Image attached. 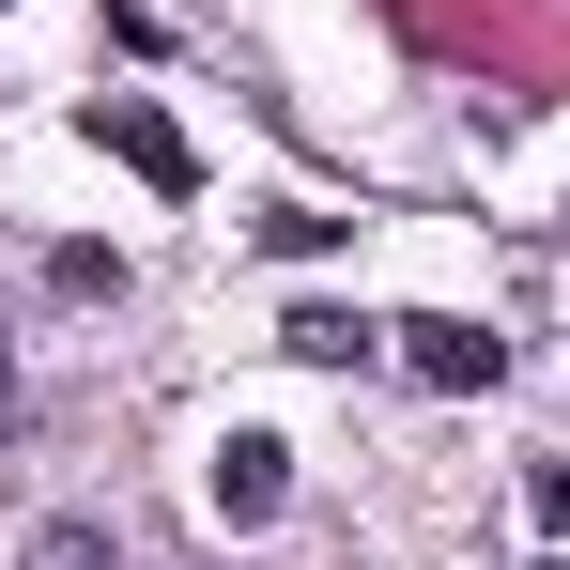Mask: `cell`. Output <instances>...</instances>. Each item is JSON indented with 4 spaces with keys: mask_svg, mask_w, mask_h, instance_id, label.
<instances>
[{
    "mask_svg": "<svg viewBox=\"0 0 570 570\" xmlns=\"http://www.w3.org/2000/svg\"><path fill=\"white\" fill-rule=\"evenodd\" d=\"M94 139H108V155H124V170H139L155 200H186V186H200L186 124H170V108H139V94H94Z\"/></svg>",
    "mask_w": 570,
    "mask_h": 570,
    "instance_id": "6da1fadb",
    "label": "cell"
},
{
    "mask_svg": "<svg viewBox=\"0 0 570 570\" xmlns=\"http://www.w3.org/2000/svg\"><path fill=\"white\" fill-rule=\"evenodd\" d=\"M401 371L463 401V385H509V340H493V324H463V308H432V324H401Z\"/></svg>",
    "mask_w": 570,
    "mask_h": 570,
    "instance_id": "7a4b0ae2",
    "label": "cell"
},
{
    "mask_svg": "<svg viewBox=\"0 0 570 570\" xmlns=\"http://www.w3.org/2000/svg\"><path fill=\"white\" fill-rule=\"evenodd\" d=\"M200 493H216V524H278V509H293V448H278V432H232Z\"/></svg>",
    "mask_w": 570,
    "mask_h": 570,
    "instance_id": "3957f363",
    "label": "cell"
},
{
    "mask_svg": "<svg viewBox=\"0 0 570 570\" xmlns=\"http://www.w3.org/2000/svg\"><path fill=\"white\" fill-rule=\"evenodd\" d=\"M16 570H124V556H108V524H94V509H47V524H31V556H16Z\"/></svg>",
    "mask_w": 570,
    "mask_h": 570,
    "instance_id": "277c9868",
    "label": "cell"
},
{
    "mask_svg": "<svg viewBox=\"0 0 570 570\" xmlns=\"http://www.w3.org/2000/svg\"><path fill=\"white\" fill-rule=\"evenodd\" d=\"M278 340H293V355H308V371H355V355H371V324H355V308H293Z\"/></svg>",
    "mask_w": 570,
    "mask_h": 570,
    "instance_id": "5b68a950",
    "label": "cell"
},
{
    "mask_svg": "<svg viewBox=\"0 0 570 570\" xmlns=\"http://www.w3.org/2000/svg\"><path fill=\"white\" fill-rule=\"evenodd\" d=\"M47 278L78 293V308H124V247H62V263H47Z\"/></svg>",
    "mask_w": 570,
    "mask_h": 570,
    "instance_id": "8992f818",
    "label": "cell"
},
{
    "mask_svg": "<svg viewBox=\"0 0 570 570\" xmlns=\"http://www.w3.org/2000/svg\"><path fill=\"white\" fill-rule=\"evenodd\" d=\"M524 524H540V540H570V463H540V478H524Z\"/></svg>",
    "mask_w": 570,
    "mask_h": 570,
    "instance_id": "52a82bcc",
    "label": "cell"
},
{
    "mask_svg": "<svg viewBox=\"0 0 570 570\" xmlns=\"http://www.w3.org/2000/svg\"><path fill=\"white\" fill-rule=\"evenodd\" d=\"M0 432H16V355H0Z\"/></svg>",
    "mask_w": 570,
    "mask_h": 570,
    "instance_id": "ba28073f",
    "label": "cell"
}]
</instances>
